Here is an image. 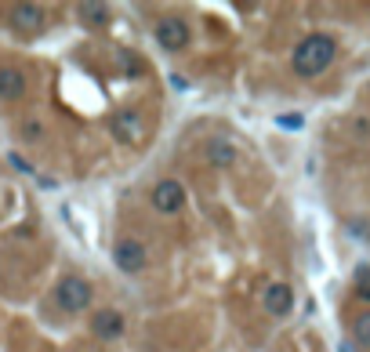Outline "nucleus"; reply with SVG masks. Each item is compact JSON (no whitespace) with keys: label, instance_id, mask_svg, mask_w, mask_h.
Listing matches in <instances>:
<instances>
[{"label":"nucleus","instance_id":"f257e3e1","mask_svg":"<svg viewBox=\"0 0 370 352\" xmlns=\"http://www.w3.org/2000/svg\"><path fill=\"white\" fill-rule=\"evenodd\" d=\"M334 55H338L334 36L309 33V36H305L301 44L294 48V73H298V76H319V73L334 62Z\"/></svg>","mask_w":370,"mask_h":352},{"label":"nucleus","instance_id":"f03ea898","mask_svg":"<svg viewBox=\"0 0 370 352\" xmlns=\"http://www.w3.org/2000/svg\"><path fill=\"white\" fill-rule=\"evenodd\" d=\"M55 302L65 313H84L91 305V283L80 280V276H62L58 287H55Z\"/></svg>","mask_w":370,"mask_h":352},{"label":"nucleus","instance_id":"7ed1b4c3","mask_svg":"<svg viewBox=\"0 0 370 352\" xmlns=\"http://www.w3.org/2000/svg\"><path fill=\"white\" fill-rule=\"evenodd\" d=\"M109 128H113V135L124 142V146H142L145 142V123L135 109H117L113 120H109Z\"/></svg>","mask_w":370,"mask_h":352},{"label":"nucleus","instance_id":"20e7f679","mask_svg":"<svg viewBox=\"0 0 370 352\" xmlns=\"http://www.w3.org/2000/svg\"><path fill=\"white\" fill-rule=\"evenodd\" d=\"M152 36H157V44L164 51H185L189 48V26L182 22V18H160L157 29H152Z\"/></svg>","mask_w":370,"mask_h":352},{"label":"nucleus","instance_id":"39448f33","mask_svg":"<svg viewBox=\"0 0 370 352\" xmlns=\"http://www.w3.org/2000/svg\"><path fill=\"white\" fill-rule=\"evenodd\" d=\"M113 262L124 269V273H131V276H135V273H142V269H145V262H149V255H145V247H142V240H120L117 247H113Z\"/></svg>","mask_w":370,"mask_h":352},{"label":"nucleus","instance_id":"423d86ee","mask_svg":"<svg viewBox=\"0 0 370 352\" xmlns=\"http://www.w3.org/2000/svg\"><path fill=\"white\" fill-rule=\"evenodd\" d=\"M182 203H185V189L174 178H164L157 182V189H152V207H157L160 215H174V211H182Z\"/></svg>","mask_w":370,"mask_h":352},{"label":"nucleus","instance_id":"0eeeda50","mask_svg":"<svg viewBox=\"0 0 370 352\" xmlns=\"http://www.w3.org/2000/svg\"><path fill=\"white\" fill-rule=\"evenodd\" d=\"M124 313L120 309H98L95 313V320H91V330H95V338L98 341H117V338H124Z\"/></svg>","mask_w":370,"mask_h":352},{"label":"nucleus","instance_id":"6e6552de","mask_svg":"<svg viewBox=\"0 0 370 352\" xmlns=\"http://www.w3.org/2000/svg\"><path fill=\"white\" fill-rule=\"evenodd\" d=\"M261 309H265L269 316H287L294 309V291L287 283H269L265 295H261Z\"/></svg>","mask_w":370,"mask_h":352},{"label":"nucleus","instance_id":"1a4fd4ad","mask_svg":"<svg viewBox=\"0 0 370 352\" xmlns=\"http://www.w3.org/2000/svg\"><path fill=\"white\" fill-rule=\"evenodd\" d=\"M11 26L18 29V33H40L44 29V11L37 8V4H18L15 11H11Z\"/></svg>","mask_w":370,"mask_h":352},{"label":"nucleus","instance_id":"9d476101","mask_svg":"<svg viewBox=\"0 0 370 352\" xmlns=\"http://www.w3.org/2000/svg\"><path fill=\"white\" fill-rule=\"evenodd\" d=\"M22 91H26V73L15 69V66H4L0 69V98H22Z\"/></svg>","mask_w":370,"mask_h":352},{"label":"nucleus","instance_id":"9b49d317","mask_svg":"<svg viewBox=\"0 0 370 352\" xmlns=\"http://www.w3.org/2000/svg\"><path fill=\"white\" fill-rule=\"evenodd\" d=\"M207 160L214 168H229V163H236V146L229 138H211L207 142Z\"/></svg>","mask_w":370,"mask_h":352},{"label":"nucleus","instance_id":"f8f14e48","mask_svg":"<svg viewBox=\"0 0 370 352\" xmlns=\"http://www.w3.org/2000/svg\"><path fill=\"white\" fill-rule=\"evenodd\" d=\"M77 11H80L84 22H91V26H105L109 22V8L105 4H80Z\"/></svg>","mask_w":370,"mask_h":352},{"label":"nucleus","instance_id":"ddd939ff","mask_svg":"<svg viewBox=\"0 0 370 352\" xmlns=\"http://www.w3.org/2000/svg\"><path fill=\"white\" fill-rule=\"evenodd\" d=\"M120 66H124V73L131 76V80H135V76H142V62H138V55L135 51H127V48H120Z\"/></svg>","mask_w":370,"mask_h":352},{"label":"nucleus","instance_id":"4468645a","mask_svg":"<svg viewBox=\"0 0 370 352\" xmlns=\"http://www.w3.org/2000/svg\"><path fill=\"white\" fill-rule=\"evenodd\" d=\"M352 334H356V341H359L363 348H370V313H359V316H356Z\"/></svg>","mask_w":370,"mask_h":352},{"label":"nucleus","instance_id":"2eb2a0df","mask_svg":"<svg viewBox=\"0 0 370 352\" xmlns=\"http://www.w3.org/2000/svg\"><path fill=\"white\" fill-rule=\"evenodd\" d=\"M356 295L363 302H370V265H363L359 273H356Z\"/></svg>","mask_w":370,"mask_h":352},{"label":"nucleus","instance_id":"dca6fc26","mask_svg":"<svg viewBox=\"0 0 370 352\" xmlns=\"http://www.w3.org/2000/svg\"><path fill=\"white\" fill-rule=\"evenodd\" d=\"M276 123H279V128H287V131H298L301 123H305V116H298V113H283V116H276Z\"/></svg>","mask_w":370,"mask_h":352},{"label":"nucleus","instance_id":"f3484780","mask_svg":"<svg viewBox=\"0 0 370 352\" xmlns=\"http://www.w3.org/2000/svg\"><path fill=\"white\" fill-rule=\"evenodd\" d=\"M22 138H29V142H40V138H44V128H40L37 120H26V123H22Z\"/></svg>","mask_w":370,"mask_h":352},{"label":"nucleus","instance_id":"a211bd4d","mask_svg":"<svg viewBox=\"0 0 370 352\" xmlns=\"http://www.w3.org/2000/svg\"><path fill=\"white\" fill-rule=\"evenodd\" d=\"M11 163H15V168H18V171H29V163H26V160H22V156H15V153H11Z\"/></svg>","mask_w":370,"mask_h":352},{"label":"nucleus","instance_id":"6ab92c4d","mask_svg":"<svg viewBox=\"0 0 370 352\" xmlns=\"http://www.w3.org/2000/svg\"><path fill=\"white\" fill-rule=\"evenodd\" d=\"M338 352H359V348H356L352 341H341V345H338Z\"/></svg>","mask_w":370,"mask_h":352}]
</instances>
